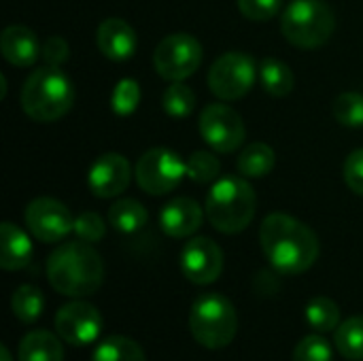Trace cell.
Returning <instances> with one entry per match:
<instances>
[{
  "instance_id": "obj_28",
  "label": "cell",
  "mask_w": 363,
  "mask_h": 361,
  "mask_svg": "<svg viewBox=\"0 0 363 361\" xmlns=\"http://www.w3.org/2000/svg\"><path fill=\"white\" fill-rule=\"evenodd\" d=\"M221 174V162L211 151H194L187 160V177L194 183H215Z\"/></svg>"
},
{
  "instance_id": "obj_14",
  "label": "cell",
  "mask_w": 363,
  "mask_h": 361,
  "mask_svg": "<svg viewBox=\"0 0 363 361\" xmlns=\"http://www.w3.org/2000/svg\"><path fill=\"white\" fill-rule=\"evenodd\" d=\"M132 166L121 153H102L87 172V185L96 198H115L128 189Z\"/></svg>"
},
{
  "instance_id": "obj_30",
  "label": "cell",
  "mask_w": 363,
  "mask_h": 361,
  "mask_svg": "<svg viewBox=\"0 0 363 361\" xmlns=\"http://www.w3.org/2000/svg\"><path fill=\"white\" fill-rule=\"evenodd\" d=\"M138 104H140V85H138V81L128 79V77L117 81V85L113 89V96H111L113 113L119 115V117H128L138 109Z\"/></svg>"
},
{
  "instance_id": "obj_36",
  "label": "cell",
  "mask_w": 363,
  "mask_h": 361,
  "mask_svg": "<svg viewBox=\"0 0 363 361\" xmlns=\"http://www.w3.org/2000/svg\"><path fill=\"white\" fill-rule=\"evenodd\" d=\"M0 361H13V355H11V351L2 345L0 347Z\"/></svg>"
},
{
  "instance_id": "obj_10",
  "label": "cell",
  "mask_w": 363,
  "mask_h": 361,
  "mask_svg": "<svg viewBox=\"0 0 363 361\" xmlns=\"http://www.w3.org/2000/svg\"><path fill=\"white\" fill-rule=\"evenodd\" d=\"M198 130H200V136L204 138V143L215 153L236 151L245 143V136H247L245 121L238 115V111H234L232 106L221 104V102L208 104L200 113Z\"/></svg>"
},
{
  "instance_id": "obj_32",
  "label": "cell",
  "mask_w": 363,
  "mask_h": 361,
  "mask_svg": "<svg viewBox=\"0 0 363 361\" xmlns=\"http://www.w3.org/2000/svg\"><path fill=\"white\" fill-rule=\"evenodd\" d=\"M72 232L77 234L79 240L94 245V243H100V240L104 238L106 226H104V221H102V217H100L98 213L87 211V213H81V215L74 219Z\"/></svg>"
},
{
  "instance_id": "obj_17",
  "label": "cell",
  "mask_w": 363,
  "mask_h": 361,
  "mask_svg": "<svg viewBox=\"0 0 363 361\" xmlns=\"http://www.w3.org/2000/svg\"><path fill=\"white\" fill-rule=\"evenodd\" d=\"M40 45L36 34L26 26H9L0 34V51L2 57L11 66L28 68L40 57Z\"/></svg>"
},
{
  "instance_id": "obj_1",
  "label": "cell",
  "mask_w": 363,
  "mask_h": 361,
  "mask_svg": "<svg viewBox=\"0 0 363 361\" xmlns=\"http://www.w3.org/2000/svg\"><path fill=\"white\" fill-rule=\"evenodd\" d=\"M259 243L270 266L281 274H302L319 257L317 234L287 213H272L259 226Z\"/></svg>"
},
{
  "instance_id": "obj_23",
  "label": "cell",
  "mask_w": 363,
  "mask_h": 361,
  "mask_svg": "<svg viewBox=\"0 0 363 361\" xmlns=\"http://www.w3.org/2000/svg\"><path fill=\"white\" fill-rule=\"evenodd\" d=\"M334 345L345 360L363 361V315L349 317L338 326Z\"/></svg>"
},
{
  "instance_id": "obj_20",
  "label": "cell",
  "mask_w": 363,
  "mask_h": 361,
  "mask_svg": "<svg viewBox=\"0 0 363 361\" xmlns=\"http://www.w3.org/2000/svg\"><path fill=\"white\" fill-rule=\"evenodd\" d=\"M274 164H277L274 149L270 145H266V143H251V145H247L240 151L238 160H236L238 174L245 177V179L268 177L274 170Z\"/></svg>"
},
{
  "instance_id": "obj_18",
  "label": "cell",
  "mask_w": 363,
  "mask_h": 361,
  "mask_svg": "<svg viewBox=\"0 0 363 361\" xmlns=\"http://www.w3.org/2000/svg\"><path fill=\"white\" fill-rule=\"evenodd\" d=\"M32 240L15 223L2 221L0 226V266L6 272L26 268L32 262Z\"/></svg>"
},
{
  "instance_id": "obj_24",
  "label": "cell",
  "mask_w": 363,
  "mask_h": 361,
  "mask_svg": "<svg viewBox=\"0 0 363 361\" xmlns=\"http://www.w3.org/2000/svg\"><path fill=\"white\" fill-rule=\"evenodd\" d=\"M91 361H147L143 347L125 336H106L94 351Z\"/></svg>"
},
{
  "instance_id": "obj_11",
  "label": "cell",
  "mask_w": 363,
  "mask_h": 361,
  "mask_svg": "<svg viewBox=\"0 0 363 361\" xmlns=\"http://www.w3.org/2000/svg\"><path fill=\"white\" fill-rule=\"evenodd\" d=\"M102 328L104 321L100 311L81 298H74L55 313V332L72 347H87L96 343L102 334Z\"/></svg>"
},
{
  "instance_id": "obj_12",
  "label": "cell",
  "mask_w": 363,
  "mask_h": 361,
  "mask_svg": "<svg viewBox=\"0 0 363 361\" xmlns=\"http://www.w3.org/2000/svg\"><path fill=\"white\" fill-rule=\"evenodd\" d=\"M26 226L30 230V234L40 240V243H60L64 240L72 228H74V219L68 211L66 204H62L55 198H36L26 206L23 213Z\"/></svg>"
},
{
  "instance_id": "obj_5",
  "label": "cell",
  "mask_w": 363,
  "mask_h": 361,
  "mask_svg": "<svg viewBox=\"0 0 363 361\" xmlns=\"http://www.w3.org/2000/svg\"><path fill=\"white\" fill-rule=\"evenodd\" d=\"M336 28L334 11L323 0H291L281 15L283 36L300 49L325 45Z\"/></svg>"
},
{
  "instance_id": "obj_31",
  "label": "cell",
  "mask_w": 363,
  "mask_h": 361,
  "mask_svg": "<svg viewBox=\"0 0 363 361\" xmlns=\"http://www.w3.org/2000/svg\"><path fill=\"white\" fill-rule=\"evenodd\" d=\"M332 345L325 340L323 334H311L306 338H302L298 343V347L294 349V361H332Z\"/></svg>"
},
{
  "instance_id": "obj_27",
  "label": "cell",
  "mask_w": 363,
  "mask_h": 361,
  "mask_svg": "<svg viewBox=\"0 0 363 361\" xmlns=\"http://www.w3.org/2000/svg\"><path fill=\"white\" fill-rule=\"evenodd\" d=\"M162 106H164L166 115H170L174 119H183V117L191 115V111L196 109V94L183 81H174L166 87Z\"/></svg>"
},
{
  "instance_id": "obj_7",
  "label": "cell",
  "mask_w": 363,
  "mask_h": 361,
  "mask_svg": "<svg viewBox=\"0 0 363 361\" xmlns=\"http://www.w3.org/2000/svg\"><path fill=\"white\" fill-rule=\"evenodd\" d=\"M134 174L138 187L145 194L166 196L187 177V162L177 151L155 147L140 155Z\"/></svg>"
},
{
  "instance_id": "obj_25",
  "label": "cell",
  "mask_w": 363,
  "mask_h": 361,
  "mask_svg": "<svg viewBox=\"0 0 363 361\" xmlns=\"http://www.w3.org/2000/svg\"><path fill=\"white\" fill-rule=\"evenodd\" d=\"M45 298L36 285H21L11 296V311L17 317V321L30 326L36 323L43 315Z\"/></svg>"
},
{
  "instance_id": "obj_2",
  "label": "cell",
  "mask_w": 363,
  "mask_h": 361,
  "mask_svg": "<svg viewBox=\"0 0 363 361\" xmlns=\"http://www.w3.org/2000/svg\"><path fill=\"white\" fill-rule=\"evenodd\" d=\"M47 281L57 294L68 298L94 296L104 281L102 257L89 243H64L47 257Z\"/></svg>"
},
{
  "instance_id": "obj_22",
  "label": "cell",
  "mask_w": 363,
  "mask_h": 361,
  "mask_svg": "<svg viewBox=\"0 0 363 361\" xmlns=\"http://www.w3.org/2000/svg\"><path fill=\"white\" fill-rule=\"evenodd\" d=\"M149 221V213L147 209L132 198H123L117 200L115 204H111L108 209V223L113 226V230L121 232V234H134L138 230H143Z\"/></svg>"
},
{
  "instance_id": "obj_21",
  "label": "cell",
  "mask_w": 363,
  "mask_h": 361,
  "mask_svg": "<svg viewBox=\"0 0 363 361\" xmlns=\"http://www.w3.org/2000/svg\"><path fill=\"white\" fill-rule=\"evenodd\" d=\"M257 79L264 87L266 94L274 96V98H285L294 91V72L291 68L277 60V57H266L262 60L259 64V70H257Z\"/></svg>"
},
{
  "instance_id": "obj_8",
  "label": "cell",
  "mask_w": 363,
  "mask_h": 361,
  "mask_svg": "<svg viewBox=\"0 0 363 361\" xmlns=\"http://www.w3.org/2000/svg\"><path fill=\"white\" fill-rule=\"evenodd\" d=\"M259 66H255V60L249 53L242 51H228L221 57H217L208 70V87L211 91L225 100H238L247 96L257 79Z\"/></svg>"
},
{
  "instance_id": "obj_16",
  "label": "cell",
  "mask_w": 363,
  "mask_h": 361,
  "mask_svg": "<svg viewBox=\"0 0 363 361\" xmlns=\"http://www.w3.org/2000/svg\"><path fill=\"white\" fill-rule=\"evenodd\" d=\"M202 206L194 198H174L168 204H164L160 213V226L166 236L170 238H187L196 234L204 219Z\"/></svg>"
},
{
  "instance_id": "obj_34",
  "label": "cell",
  "mask_w": 363,
  "mask_h": 361,
  "mask_svg": "<svg viewBox=\"0 0 363 361\" xmlns=\"http://www.w3.org/2000/svg\"><path fill=\"white\" fill-rule=\"evenodd\" d=\"M345 183L357 196H363V149H355L345 160Z\"/></svg>"
},
{
  "instance_id": "obj_26",
  "label": "cell",
  "mask_w": 363,
  "mask_h": 361,
  "mask_svg": "<svg viewBox=\"0 0 363 361\" xmlns=\"http://www.w3.org/2000/svg\"><path fill=\"white\" fill-rule=\"evenodd\" d=\"M304 317H306V323L317 334L334 332L340 326V309L332 298H325V296L313 298L304 309Z\"/></svg>"
},
{
  "instance_id": "obj_33",
  "label": "cell",
  "mask_w": 363,
  "mask_h": 361,
  "mask_svg": "<svg viewBox=\"0 0 363 361\" xmlns=\"http://www.w3.org/2000/svg\"><path fill=\"white\" fill-rule=\"evenodd\" d=\"M283 9V0H238V11L251 21H270Z\"/></svg>"
},
{
  "instance_id": "obj_37",
  "label": "cell",
  "mask_w": 363,
  "mask_h": 361,
  "mask_svg": "<svg viewBox=\"0 0 363 361\" xmlns=\"http://www.w3.org/2000/svg\"><path fill=\"white\" fill-rule=\"evenodd\" d=\"M4 96H6V77L0 74V98H4Z\"/></svg>"
},
{
  "instance_id": "obj_4",
  "label": "cell",
  "mask_w": 363,
  "mask_h": 361,
  "mask_svg": "<svg viewBox=\"0 0 363 361\" xmlns=\"http://www.w3.org/2000/svg\"><path fill=\"white\" fill-rule=\"evenodd\" d=\"M23 113L38 121L51 123L62 119L74 104V87L66 72L57 66H40L26 79L21 87Z\"/></svg>"
},
{
  "instance_id": "obj_13",
  "label": "cell",
  "mask_w": 363,
  "mask_h": 361,
  "mask_svg": "<svg viewBox=\"0 0 363 361\" xmlns=\"http://www.w3.org/2000/svg\"><path fill=\"white\" fill-rule=\"evenodd\" d=\"M181 270L185 279L194 285H211L223 272V251L206 236H196L187 240L181 251Z\"/></svg>"
},
{
  "instance_id": "obj_15",
  "label": "cell",
  "mask_w": 363,
  "mask_h": 361,
  "mask_svg": "<svg viewBox=\"0 0 363 361\" xmlns=\"http://www.w3.org/2000/svg\"><path fill=\"white\" fill-rule=\"evenodd\" d=\"M96 45L100 53L113 62H125L136 53L138 38L134 28L119 17H108L98 26Z\"/></svg>"
},
{
  "instance_id": "obj_6",
  "label": "cell",
  "mask_w": 363,
  "mask_h": 361,
  "mask_svg": "<svg viewBox=\"0 0 363 361\" xmlns=\"http://www.w3.org/2000/svg\"><path fill=\"white\" fill-rule=\"evenodd\" d=\"M189 332L204 349L217 351L228 347L238 332L234 304L221 294L200 296L189 311Z\"/></svg>"
},
{
  "instance_id": "obj_9",
  "label": "cell",
  "mask_w": 363,
  "mask_h": 361,
  "mask_svg": "<svg viewBox=\"0 0 363 361\" xmlns=\"http://www.w3.org/2000/svg\"><path fill=\"white\" fill-rule=\"evenodd\" d=\"M202 45L196 36L177 32L160 40L153 53V66L157 74L170 83L189 79L202 64Z\"/></svg>"
},
{
  "instance_id": "obj_35",
  "label": "cell",
  "mask_w": 363,
  "mask_h": 361,
  "mask_svg": "<svg viewBox=\"0 0 363 361\" xmlns=\"http://www.w3.org/2000/svg\"><path fill=\"white\" fill-rule=\"evenodd\" d=\"M40 57H43V62L47 66H57L60 68L70 57V47H68V43L62 36H49L43 43Z\"/></svg>"
},
{
  "instance_id": "obj_19",
  "label": "cell",
  "mask_w": 363,
  "mask_h": 361,
  "mask_svg": "<svg viewBox=\"0 0 363 361\" xmlns=\"http://www.w3.org/2000/svg\"><path fill=\"white\" fill-rule=\"evenodd\" d=\"M19 361H64V347L60 338L47 330L28 332L17 351Z\"/></svg>"
},
{
  "instance_id": "obj_29",
  "label": "cell",
  "mask_w": 363,
  "mask_h": 361,
  "mask_svg": "<svg viewBox=\"0 0 363 361\" xmlns=\"http://www.w3.org/2000/svg\"><path fill=\"white\" fill-rule=\"evenodd\" d=\"M334 117L347 128H363V96L357 91L340 94L332 104Z\"/></svg>"
},
{
  "instance_id": "obj_3",
  "label": "cell",
  "mask_w": 363,
  "mask_h": 361,
  "mask_svg": "<svg viewBox=\"0 0 363 361\" xmlns=\"http://www.w3.org/2000/svg\"><path fill=\"white\" fill-rule=\"evenodd\" d=\"M257 211V196L245 177H223L206 194L204 213L208 223L221 234L247 230Z\"/></svg>"
}]
</instances>
